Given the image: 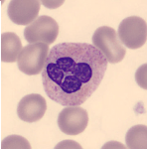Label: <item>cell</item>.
<instances>
[{"label":"cell","mask_w":147,"mask_h":149,"mask_svg":"<svg viewBox=\"0 0 147 149\" xmlns=\"http://www.w3.org/2000/svg\"><path fill=\"white\" fill-rule=\"evenodd\" d=\"M126 145L131 149L147 148V127L146 125H134L129 129L125 136Z\"/></svg>","instance_id":"30bf717a"},{"label":"cell","mask_w":147,"mask_h":149,"mask_svg":"<svg viewBox=\"0 0 147 149\" xmlns=\"http://www.w3.org/2000/svg\"><path fill=\"white\" fill-rule=\"evenodd\" d=\"M59 35V25L50 16H40L24 30V37L30 44L45 43L49 45L56 41Z\"/></svg>","instance_id":"5b68a950"},{"label":"cell","mask_w":147,"mask_h":149,"mask_svg":"<svg viewBox=\"0 0 147 149\" xmlns=\"http://www.w3.org/2000/svg\"><path fill=\"white\" fill-rule=\"evenodd\" d=\"M47 109L46 100L41 95L31 93L24 97L19 102L17 114L21 120L32 123L40 120Z\"/></svg>","instance_id":"ba28073f"},{"label":"cell","mask_w":147,"mask_h":149,"mask_svg":"<svg viewBox=\"0 0 147 149\" xmlns=\"http://www.w3.org/2000/svg\"><path fill=\"white\" fill-rule=\"evenodd\" d=\"M23 50L22 43L18 35L13 32H6L1 35V61L14 63L18 60Z\"/></svg>","instance_id":"9c48e42d"},{"label":"cell","mask_w":147,"mask_h":149,"mask_svg":"<svg viewBox=\"0 0 147 149\" xmlns=\"http://www.w3.org/2000/svg\"><path fill=\"white\" fill-rule=\"evenodd\" d=\"M146 67L147 65H143L138 71L136 72V74H135V79H136V81L138 83V85L141 86L142 88H147V86H146Z\"/></svg>","instance_id":"7c38bea8"},{"label":"cell","mask_w":147,"mask_h":149,"mask_svg":"<svg viewBox=\"0 0 147 149\" xmlns=\"http://www.w3.org/2000/svg\"><path fill=\"white\" fill-rule=\"evenodd\" d=\"M93 43L103 54L107 63L116 64L124 59L126 50L119 42L117 33L113 28L108 26L98 28L93 35Z\"/></svg>","instance_id":"7a4b0ae2"},{"label":"cell","mask_w":147,"mask_h":149,"mask_svg":"<svg viewBox=\"0 0 147 149\" xmlns=\"http://www.w3.org/2000/svg\"><path fill=\"white\" fill-rule=\"evenodd\" d=\"M30 149L31 145L30 143L26 140L25 138L19 135H10L2 141L1 143V149Z\"/></svg>","instance_id":"8fae6325"},{"label":"cell","mask_w":147,"mask_h":149,"mask_svg":"<svg viewBox=\"0 0 147 149\" xmlns=\"http://www.w3.org/2000/svg\"><path fill=\"white\" fill-rule=\"evenodd\" d=\"M88 124V111L79 107H67L58 116V125L63 133L78 135L86 130Z\"/></svg>","instance_id":"8992f818"},{"label":"cell","mask_w":147,"mask_h":149,"mask_svg":"<svg viewBox=\"0 0 147 149\" xmlns=\"http://www.w3.org/2000/svg\"><path fill=\"white\" fill-rule=\"evenodd\" d=\"M49 52V45L45 43L27 45L23 48L18 57V69L28 76H35L42 73Z\"/></svg>","instance_id":"3957f363"},{"label":"cell","mask_w":147,"mask_h":149,"mask_svg":"<svg viewBox=\"0 0 147 149\" xmlns=\"http://www.w3.org/2000/svg\"><path fill=\"white\" fill-rule=\"evenodd\" d=\"M41 2L37 0H13L8 5V16L17 25H30L37 19Z\"/></svg>","instance_id":"52a82bcc"},{"label":"cell","mask_w":147,"mask_h":149,"mask_svg":"<svg viewBox=\"0 0 147 149\" xmlns=\"http://www.w3.org/2000/svg\"><path fill=\"white\" fill-rule=\"evenodd\" d=\"M107 69V59L93 45L61 43L49 52L42 71L43 86L59 104L79 107L98 90Z\"/></svg>","instance_id":"6da1fadb"},{"label":"cell","mask_w":147,"mask_h":149,"mask_svg":"<svg viewBox=\"0 0 147 149\" xmlns=\"http://www.w3.org/2000/svg\"><path fill=\"white\" fill-rule=\"evenodd\" d=\"M120 43L131 50L139 49L147 41V24L144 19L137 16L125 18L118 27Z\"/></svg>","instance_id":"277c9868"}]
</instances>
